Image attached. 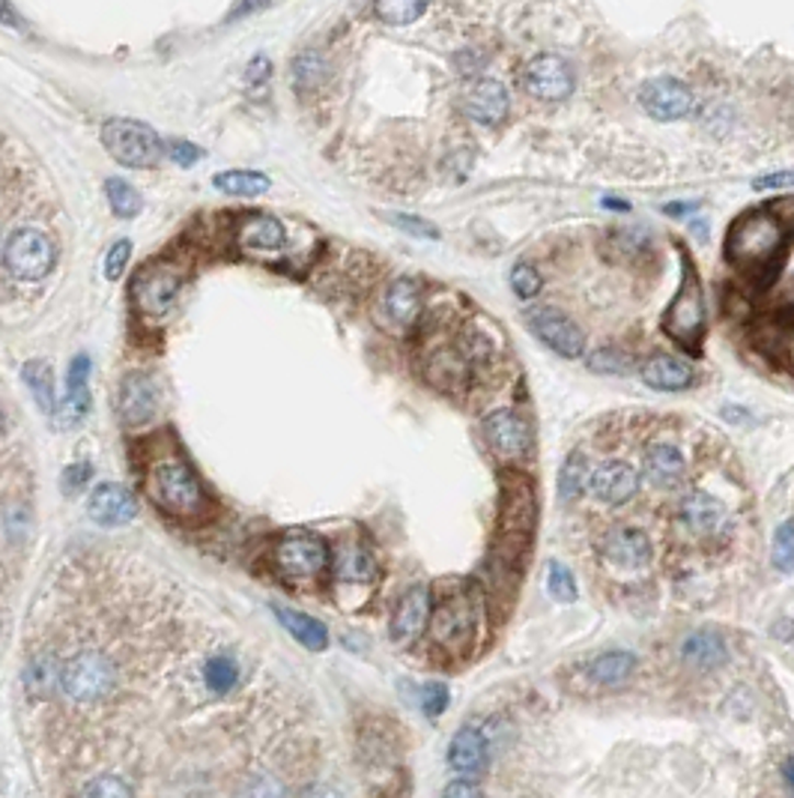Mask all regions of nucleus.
<instances>
[{
    "mask_svg": "<svg viewBox=\"0 0 794 798\" xmlns=\"http://www.w3.org/2000/svg\"><path fill=\"white\" fill-rule=\"evenodd\" d=\"M639 659L627 649H610L594 659H586L574 664L570 676H574V688L586 690V694H601V690H615L634 679Z\"/></svg>",
    "mask_w": 794,
    "mask_h": 798,
    "instance_id": "9b49d317",
    "label": "nucleus"
},
{
    "mask_svg": "<svg viewBox=\"0 0 794 798\" xmlns=\"http://www.w3.org/2000/svg\"><path fill=\"white\" fill-rule=\"evenodd\" d=\"M388 317L400 326H412L421 312V291L412 279H397L386 293Z\"/></svg>",
    "mask_w": 794,
    "mask_h": 798,
    "instance_id": "c756f323",
    "label": "nucleus"
},
{
    "mask_svg": "<svg viewBox=\"0 0 794 798\" xmlns=\"http://www.w3.org/2000/svg\"><path fill=\"white\" fill-rule=\"evenodd\" d=\"M272 614H275V619H279L281 626L291 631L293 640H299L308 652H322V649L329 647V631H326V626H322L320 619H314V616L308 614H299V610H287V607L279 605H272Z\"/></svg>",
    "mask_w": 794,
    "mask_h": 798,
    "instance_id": "bb28decb",
    "label": "nucleus"
},
{
    "mask_svg": "<svg viewBox=\"0 0 794 798\" xmlns=\"http://www.w3.org/2000/svg\"><path fill=\"white\" fill-rule=\"evenodd\" d=\"M449 703L451 694L442 682H430V685H424V690H421V709H424V715H430V718H436V715L445 712Z\"/></svg>",
    "mask_w": 794,
    "mask_h": 798,
    "instance_id": "37998d69",
    "label": "nucleus"
},
{
    "mask_svg": "<svg viewBox=\"0 0 794 798\" xmlns=\"http://www.w3.org/2000/svg\"><path fill=\"white\" fill-rule=\"evenodd\" d=\"M168 156H171L177 165H185V168H189V165L201 159V150H197L194 144H189V141H171V147H168Z\"/></svg>",
    "mask_w": 794,
    "mask_h": 798,
    "instance_id": "3c124183",
    "label": "nucleus"
},
{
    "mask_svg": "<svg viewBox=\"0 0 794 798\" xmlns=\"http://www.w3.org/2000/svg\"><path fill=\"white\" fill-rule=\"evenodd\" d=\"M430 380H433V386L440 389H461L466 383V359L454 347L433 353L430 357Z\"/></svg>",
    "mask_w": 794,
    "mask_h": 798,
    "instance_id": "72a5a7b5",
    "label": "nucleus"
},
{
    "mask_svg": "<svg viewBox=\"0 0 794 798\" xmlns=\"http://www.w3.org/2000/svg\"><path fill=\"white\" fill-rule=\"evenodd\" d=\"M147 494L156 508H161L171 518L194 520L209 512V496H206L201 479L180 458H161L150 467Z\"/></svg>",
    "mask_w": 794,
    "mask_h": 798,
    "instance_id": "7ed1b4c3",
    "label": "nucleus"
},
{
    "mask_svg": "<svg viewBox=\"0 0 794 798\" xmlns=\"http://www.w3.org/2000/svg\"><path fill=\"white\" fill-rule=\"evenodd\" d=\"M768 210H771L773 218L783 225L785 234H794V194H783V198H776V201H771Z\"/></svg>",
    "mask_w": 794,
    "mask_h": 798,
    "instance_id": "de8ad7c7",
    "label": "nucleus"
},
{
    "mask_svg": "<svg viewBox=\"0 0 794 798\" xmlns=\"http://www.w3.org/2000/svg\"><path fill=\"white\" fill-rule=\"evenodd\" d=\"M102 144L123 168H152L161 159L159 135L140 120L114 117L102 126Z\"/></svg>",
    "mask_w": 794,
    "mask_h": 798,
    "instance_id": "0eeeda50",
    "label": "nucleus"
},
{
    "mask_svg": "<svg viewBox=\"0 0 794 798\" xmlns=\"http://www.w3.org/2000/svg\"><path fill=\"white\" fill-rule=\"evenodd\" d=\"M606 206H612V210H627V204H624V201H606Z\"/></svg>",
    "mask_w": 794,
    "mask_h": 798,
    "instance_id": "4d7b16f0",
    "label": "nucleus"
},
{
    "mask_svg": "<svg viewBox=\"0 0 794 798\" xmlns=\"http://www.w3.org/2000/svg\"><path fill=\"white\" fill-rule=\"evenodd\" d=\"M478 616L481 605L478 595L469 586L454 589L442 598L430 614V640L433 647L442 649L445 655H466L473 652L478 640Z\"/></svg>",
    "mask_w": 794,
    "mask_h": 798,
    "instance_id": "39448f33",
    "label": "nucleus"
},
{
    "mask_svg": "<svg viewBox=\"0 0 794 798\" xmlns=\"http://www.w3.org/2000/svg\"><path fill=\"white\" fill-rule=\"evenodd\" d=\"M442 798H484V789L469 777H461V780H451Z\"/></svg>",
    "mask_w": 794,
    "mask_h": 798,
    "instance_id": "09e8293b",
    "label": "nucleus"
},
{
    "mask_svg": "<svg viewBox=\"0 0 794 798\" xmlns=\"http://www.w3.org/2000/svg\"><path fill=\"white\" fill-rule=\"evenodd\" d=\"M213 186L225 194H242V198H251V194L266 192L269 186H272V180L260 171H222L213 177Z\"/></svg>",
    "mask_w": 794,
    "mask_h": 798,
    "instance_id": "f704fd0d",
    "label": "nucleus"
},
{
    "mask_svg": "<svg viewBox=\"0 0 794 798\" xmlns=\"http://www.w3.org/2000/svg\"><path fill=\"white\" fill-rule=\"evenodd\" d=\"M260 7H266V0H239L237 7L230 10V15H227V19L234 22V19H242V15H248V12L260 10Z\"/></svg>",
    "mask_w": 794,
    "mask_h": 798,
    "instance_id": "6e6d98bb",
    "label": "nucleus"
},
{
    "mask_svg": "<svg viewBox=\"0 0 794 798\" xmlns=\"http://www.w3.org/2000/svg\"><path fill=\"white\" fill-rule=\"evenodd\" d=\"M785 775H789V784H792V787H794V766L785 768Z\"/></svg>",
    "mask_w": 794,
    "mask_h": 798,
    "instance_id": "13d9d810",
    "label": "nucleus"
},
{
    "mask_svg": "<svg viewBox=\"0 0 794 798\" xmlns=\"http://www.w3.org/2000/svg\"><path fill=\"white\" fill-rule=\"evenodd\" d=\"M594 557L619 577H643L655 569V539L634 520H615L594 536Z\"/></svg>",
    "mask_w": 794,
    "mask_h": 798,
    "instance_id": "20e7f679",
    "label": "nucleus"
},
{
    "mask_svg": "<svg viewBox=\"0 0 794 798\" xmlns=\"http://www.w3.org/2000/svg\"><path fill=\"white\" fill-rule=\"evenodd\" d=\"M87 512L99 527H123L138 515V503L129 487L117 485V482H102L90 491Z\"/></svg>",
    "mask_w": 794,
    "mask_h": 798,
    "instance_id": "4be33fe9",
    "label": "nucleus"
},
{
    "mask_svg": "<svg viewBox=\"0 0 794 798\" xmlns=\"http://www.w3.org/2000/svg\"><path fill=\"white\" fill-rule=\"evenodd\" d=\"M773 560L780 572H794V520L783 524L773 536Z\"/></svg>",
    "mask_w": 794,
    "mask_h": 798,
    "instance_id": "58836bf2",
    "label": "nucleus"
},
{
    "mask_svg": "<svg viewBox=\"0 0 794 798\" xmlns=\"http://www.w3.org/2000/svg\"><path fill=\"white\" fill-rule=\"evenodd\" d=\"M299 798H344V793L320 777V780H314V784H308V787L302 789Z\"/></svg>",
    "mask_w": 794,
    "mask_h": 798,
    "instance_id": "864d4df0",
    "label": "nucleus"
},
{
    "mask_svg": "<svg viewBox=\"0 0 794 798\" xmlns=\"http://www.w3.org/2000/svg\"><path fill=\"white\" fill-rule=\"evenodd\" d=\"M643 482L660 494H681L688 487L690 461L684 449L672 440H655L643 452Z\"/></svg>",
    "mask_w": 794,
    "mask_h": 798,
    "instance_id": "f8f14e48",
    "label": "nucleus"
},
{
    "mask_svg": "<svg viewBox=\"0 0 794 798\" xmlns=\"http://www.w3.org/2000/svg\"><path fill=\"white\" fill-rule=\"evenodd\" d=\"M678 661L688 670L705 676V673H717L729 664V643L719 634L717 628H696L688 637H681L678 643Z\"/></svg>",
    "mask_w": 794,
    "mask_h": 798,
    "instance_id": "4468645a",
    "label": "nucleus"
},
{
    "mask_svg": "<svg viewBox=\"0 0 794 798\" xmlns=\"http://www.w3.org/2000/svg\"><path fill=\"white\" fill-rule=\"evenodd\" d=\"M334 577L341 583H371L376 577L374 553L362 541H344L334 553Z\"/></svg>",
    "mask_w": 794,
    "mask_h": 798,
    "instance_id": "a878e982",
    "label": "nucleus"
},
{
    "mask_svg": "<svg viewBox=\"0 0 794 798\" xmlns=\"http://www.w3.org/2000/svg\"><path fill=\"white\" fill-rule=\"evenodd\" d=\"M239 246L258 248V251H272V248L284 246V225L272 216H248L239 225Z\"/></svg>",
    "mask_w": 794,
    "mask_h": 798,
    "instance_id": "c85d7f7f",
    "label": "nucleus"
},
{
    "mask_svg": "<svg viewBox=\"0 0 794 798\" xmlns=\"http://www.w3.org/2000/svg\"><path fill=\"white\" fill-rule=\"evenodd\" d=\"M3 263L19 281L45 279L54 267V243L36 227H19L3 246Z\"/></svg>",
    "mask_w": 794,
    "mask_h": 798,
    "instance_id": "9d476101",
    "label": "nucleus"
},
{
    "mask_svg": "<svg viewBox=\"0 0 794 798\" xmlns=\"http://www.w3.org/2000/svg\"><path fill=\"white\" fill-rule=\"evenodd\" d=\"M511 288H514L517 296H523V300H532L541 293V276L532 263H517L514 270H511Z\"/></svg>",
    "mask_w": 794,
    "mask_h": 798,
    "instance_id": "a19ab883",
    "label": "nucleus"
},
{
    "mask_svg": "<svg viewBox=\"0 0 794 798\" xmlns=\"http://www.w3.org/2000/svg\"><path fill=\"white\" fill-rule=\"evenodd\" d=\"M430 619V589L424 583H412L407 593L400 595L392 622H388V637L395 640L397 647H412Z\"/></svg>",
    "mask_w": 794,
    "mask_h": 798,
    "instance_id": "dca6fc26",
    "label": "nucleus"
},
{
    "mask_svg": "<svg viewBox=\"0 0 794 798\" xmlns=\"http://www.w3.org/2000/svg\"><path fill=\"white\" fill-rule=\"evenodd\" d=\"M329 544L314 532H287L272 541L269 562L284 581H317L329 565Z\"/></svg>",
    "mask_w": 794,
    "mask_h": 798,
    "instance_id": "423d86ee",
    "label": "nucleus"
},
{
    "mask_svg": "<svg viewBox=\"0 0 794 798\" xmlns=\"http://www.w3.org/2000/svg\"><path fill=\"white\" fill-rule=\"evenodd\" d=\"M645 386L657 389V392H684L696 383V371L676 357H651L639 368Z\"/></svg>",
    "mask_w": 794,
    "mask_h": 798,
    "instance_id": "393cba45",
    "label": "nucleus"
},
{
    "mask_svg": "<svg viewBox=\"0 0 794 798\" xmlns=\"http://www.w3.org/2000/svg\"><path fill=\"white\" fill-rule=\"evenodd\" d=\"M526 324L537 335V341L547 345L558 357L580 359L586 353V335L580 333V326L574 324L565 312L549 308V305L532 308L526 314Z\"/></svg>",
    "mask_w": 794,
    "mask_h": 798,
    "instance_id": "ddd939ff",
    "label": "nucleus"
},
{
    "mask_svg": "<svg viewBox=\"0 0 794 798\" xmlns=\"http://www.w3.org/2000/svg\"><path fill=\"white\" fill-rule=\"evenodd\" d=\"M756 192H783V189H794V171H776V173H764L752 183Z\"/></svg>",
    "mask_w": 794,
    "mask_h": 798,
    "instance_id": "49530a36",
    "label": "nucleus"
},
{
    "mask_svg": "<svg viewBox=\"0 0 794 798\" xmlns=\"http://www.w3.org/2000/svg\"><path fill=\"white\" fill-rule=\"evenodd\" d=\"M776 353L789 362V368L794 371V321H789V324L776 333Z\"/></svg>",
    "mask_w": 794,
    "mask_h": 798,
    "instance_id": "603ef678",
    "label": "nucleus"
},
{
    "mask_svg": "<svg viewBox=\"0 0 794 798\" xmlns=\"http://www.w3.org/2000/svg\"><path fill=\"white\" fill-rule=\"evenodd\" d=\"M591 371H601V374H627L631 371V359L619 353V350H598L589 359Z\"/></svg>",
    "mask_w": 794,
    "mask_h": 798,
    "instance_id": "79ce46f5",
    "label": "nucleus"
},
{
    "mask_svg": "<svg viewBox=\"0 0 794 798\" xmlns=\"http://www.w3.org/2000/svg\"><path fill=\"white\" fill-rule=\"evenodd\" d=\"M643 470L624 458H606L601 464L589 470V485L586 494L598 503L601 508L610 512H622L636 503V496L643 494Z\"/></svg>",
    "mask_w": 794,
    "mask_h": 798,
    "instance_id": "6e6552de",
    "label": "nucleus"
},
{
    "mask_svg": "<svg viewBox=\"0 0 794 798\" xmlns=\"http://www.w3.org/2000/svg\"><path fill=\"white\" fill-rule=\"evenodd\" d=\"M672 529L688 548L702 553H726L738 536V520L729 503L708 487H684L672 506Z\"/></svg>",
    "mask_w": 794,
    "mask_h": 798,
    "instance_id": "f257e3e1",
    "label": "nucleus"
},
{
    "mask_svg": "<svg viewBox=\"0 0 794 798\" xmlns=\"http://www.w3.org/2000/svg\"><path fill=\"white\" fill-rule=\"evenodd\" d=\"M90 359L81 353V357L72 359L69 366V378H66V395L57 407V422L60 428H76L84 422V416L90 413Z\"/></svg>",
    "mask_w": 794,
    "mask_h": 798,
    "instance_id": "b1692460",
    "label": "nucleus"
},
{
    "mask_svg": "<svg viewBox=\"0 0 794 798\" xmlns=\"http://www.w3.org/2000/svg\"><path fill=\"white\" fill-rule=\"evenodd\" d=\"M129 255H132V243L129 239H120L111 246L105 258V276L111 281H117L123 272H126V263H129Z\"/></svg>",
    "mask_w": 794,
    "mask_h": 798,
    "instance_id": "c03bdc74",
    "label": "nucleus"
},
{
    "mask_svg": "<svg viewBox=\"0 0 794 798\" xmlns=\"http://www.w3.org/2000/svg\"><path fill=\"white\" fill-rule=\"evenodd\" d=\"M90 479H93V467L87 464V461H76V464H69L64 470V491L66 494H76Z\"/></svg>",
    "mask_w": 794,
    "mask_h": 798,
    "instance_id": "a18cd8bd",
    "label": "nucleus"
},
{
    "mask_svg": "<svg viewBox=\"0 0 794 798\" xmlns=\"http://www.w3.org/2000/svg\"><path fill=\"white\" fill-rule=\"evenodd\" d=\"M663 329L678 345L696 350L705 333V300H702V284H699L696 272L684 267V279L678 288L676 300L669 305V312L663 317Z\"/></svg>",
    "mask_w": 794,
    "mask_h": 798,
    "instance_id": "1a4fd4ad",
    "label": "nucleus"
},
{
    "mask_svg": "<svg viewBox=\"0 0 794 798\" xmlns=\"http://www.w3.org/2000/svg\"><path fill=\"white\" fill-rule=\"evenodd\" d=\"M508 105H511L508 102V90L499 81H494V78H484V81H478V85L466 90L461 111L473 123L496 126V123H502L508 117Z\"/></svg>",
    "mask_w": 794,
    "mask_h": 798,
    "instance_id": "5701e85b",
    "label": "nucleus"
},
{
    "mask_svg": "<svg viewBox=\"0 0 794 798\" xmlns=\"http://www.w3.org/2000/svg\"><path fill=\"white\" fill-rule=\"evenodd\" d=\"M785 246L783 225L773 218L771 210H750L735 218L726 231L723 255L731 267L747 272L771 270L780 260Z\"/></svg>",
    "mask_w": 794,
    "mask_h": 798,
    "instance_id": "f03ea898",
    "label": "nucleus"
},
{
    "mask_svg": "<svg viewBox=\"0 0 794 798\" xmlns=\"http://www.w3.org/2000/svg\"><path fill=\"white\" fill-rule=\"evenodd\" d=\"M639 102H643L645 114H651L660 123H669V120L688 117L693 109V93L678 78H655L643 87Z\"/></svg>",
    "mask_w": 794,
    "mask_h": 798,
    "instance_id": "aec40b11",
    "label": "nucleus"
},
{
    "mask_svg": "<svg viewBox=\"0 0 794 798\" xmlns=\"http://www.w3.org/2000/svg\"><path fill=\"white\" fill-rule=\"evenodd\" d=\"M547 589L549 595L562 602V605H570V602H577V583H574V574L562 565V562H549L547 569Z\"/></svg>",
    "mask_w": 794,
    "mask_h": 798,
    "instance_id": "4c0bfd02",
    "label": "nucleus"
},
{
    "mask_svg": "<svg viewBox=\"0 0 794 798\" xmlns=\"http://www.w3.org/2000/svg\"><path fill=\"white\" fill-rule=\"evenodd\" d=\"M529 93L544 102H562L574 93V72L565 57L537 55L526 66Z\"/></svg>",
    "mask_w": 794,
    "mask_h": 798,
    "instance_id": "a211bd4d",
    "label": "nucleus"
},
{
    "mask_svg": "<svg viewBox=\"0 0 794 798\" xmlns=\"http://www.w3.org/2000/svg\"><path fill=\"white\" fill-rule=\"evenodd\" d=\"M177 296H180V276L168 267H150L135 279V303L140 305V312L152 317H165L171 312Z\"/></svg>",
    "mask_w": 794,
    "mask_h": 798,
    "instance_id": "412c9836",
    "label": "nucleus"
},
{
    "mask_svg": "<svg viewBox=\"0 0 794 798\" xmlns=\"http://www.w3.org/2000/svg\"><path fill=\"white\" fill-rule=\"evenodd\" d=\"M449 766L463 777L484 775L490 766V735L478 723H463L449 744Z\"/></svg>",
    "mask_w": 794,
    "mask_h": 798,
    "instance_id": "6ab92c4d",
    "label": "nucleus"
},
{
    "mask_svg": "<svg viewBox=\"0 0 794 798\" xmlns=\"http://www.w3.org/2000/svg\"><path fill=\"white\" fill-rule=\"evenodd\" d=\"M33 532V506L24 496H7L3 499V536L7 548H19L31 539Z\"/></svg>",
    "mask_w": 794,
    "mask_h": 798,
    "instance_id": "2f4dec72",
    "label": "nucleus"
},
{
    "mask_svg": "<svg viewBox=\"0 0 794 798\" xmlns=\"http://www.w3.org/2000/svg\"><path fill=\"white\" fill-rule=\"evenodd\" d=\"M589 470L586 464V454L582 452H570L568 461L562 464V473H558V499L565 506H574L582 494H586V485H589Z\"/></svg>",
    "mask_w": 794,
    "mask_h": 798,
    "instance_id": "473e14b6",
    "label": "nucleus"
},
{
    "mask_svg": "<svg viewBox=\"0 0 794 798\" xmlns=\"http://www.w3.org/2000/svg\"><path fill=\"white\" fill-rule=\"evenodd\" d=\"M320 72H322L320 57L311 55V52H305V55L296 60V78H299L302 85H311L314 78L320 76Z\"/></svg>",
    "mask_w": 794,
    "mask_h": 798,
    "instance_id": "8fccbe9b",
    "label": "nucleus"
},
{
    "mask_svg": "<svg viewBox=\"0 0 794 798\" xmlns=\"http://www.w3.org/2000/svg\"><path fill=\"white\" fill-rule=\"evenodd\" d=\"M388 222L400 231H407L409 237H419V239H440V227L430 225L428 218L421 216H407V213H388Z\"/></svg>",
    "mask_w": 794,
    "mask_h": 798,
    "instance_id": "ea45409f",
    "label": "nucleus"
},
{
    "mask_svg": "<svg viewBox=\"0 0 794 798\" xmlns=\"http://www.w3.org/2000/svg\"><path fill=\"white\" fill-rule=\"evenodd\" d=\"M107 192V204L114 210V216L120 218H135L140 213V194L135 192V186L120 180V177H111L105 183Z\"/></svg>",
    "mask_w": 794,
    "mask_h": 798,
    "instance_id": "e433bc0d",
    "label": "nucleus"
},
{
    "mask_svg": "<svg viewBox=\"0 0 794 798\" xmlns=\"http://www.w3.org/2000/svg\"><path fill=\"white\" fill-rule=\"evenodd\" d=\"M22 380L27 383V389H31L36 407H39L45 416H54V413H57V395H54L52 366L43 362V359H31V362L22 368Z\"/></svg>",
    "mask_w": 794,
    "mask_h": 798,
    "instance_id": "7c9ffc66",
    "label": "nucleus"
},
{
    "mask_svg": "<svg viewBox=\"0 0 794 798\" xmlns=\"http://www.w3.org/2000/svg\"><path fill=\"white\" fill-rule=\"evenodd\" d=\"M428 10V0H376V15L392 27L419 22Z\"/></svg>",
    "mask_w": 794,
    "mask_h": 798,
    "instance_id": "c9c22d12",
    "label": "nucleus"
},
{
    "mask_svg": "<svg viewBox=\"0 0 794 798\" xmlns=\"http://www.w3.org/2000/svg\"><path fill=\"white\" fill-rule=\"evenodd\" d=\"M159 411V386L152 383L150 374L144 371H132L120 380L117 389V416L123 425L138 428L156 416Z\"/></svg>",
    "mask_w": 794,
    "mask_h": 798,
    "instance_id": "f3484780",
    "label": "nucleus"
},
{
    "mask_svg": "<svg viewBox=\"0 0 794 798\" xmlns=\"http://www.w3.org/2000/svg\"><path fill=\"white\" fill-rule=\"evenodd\" d=\"M484 440L499 461H520L529 452V425L514 411L490 413L481 425Z\"/></svg>",
    "mask_w": 794,
    "mask_h": 798,
    "instance_id": "2eb2a0df",
    "label": "nucleus"
},
{
    "mask_svg": "<svg viewBox=\"0 0 794 798\" xmlns=\"http://www.w3.org/2000/svg\"><path fill=\"white\" fill-rule=\"evenodd\" d=\"M69 798H138L135 787L117 772H97L66 789Z\"/></svg>",
    "mask_w": 794,
    "mask_h": 798,
    "instance_id": "cd10ccee",
    "label": "nucleus"
},
{
    "mask_svg": "<svg viewBox=\"0 0 794 798\" xmlns=\"http://www.w3.org/2000/svg\"><path fill=\"white\" fill-rule=\"evenodd\" d=\"M269 72H272V64H269V57H254L251 64H248V76L246 81L248 85H258V81H266Z\"/></svg>",
    "mask_w": 794,
    "mask_h": 798,
    "instance_id": "5fc2aeb1",
    "label": "nucleus"
}]
</instances>
